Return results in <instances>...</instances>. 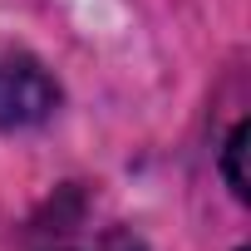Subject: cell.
Instances as JSON below:
<instances>
[{
  "label": "cell",
  "instance_id": "obj_1",
  "mask_svg": "<svg viewBox=\"0 0 251 251\" xmlns=\"http://www.w3.org/2000/svg\"><path fill=\"white\" fill-rule=\"evenodd\" d=\"M59 108V89L54 79L35 64V59H5L0 64V128H35Z\"/></svg>",
  "mask_w": 251,
  "mask_h": 251
},
{
  "label": "cell",
  "instance_id": "obj_2",
  "mask_svg": "<svg viewBox=\"0 0 251 251\" xmlns=\"http://www.w3.org/2000/svg\"><path fill=\"white\" fill-rule=\"evenodd\" d=\"M241 153H246V123H236L226 148H222V173H226V187L236 197H246V173H241Z\"/></svg>",
  "mask_w": 251,
  "mask_h": 251
},
{
  "label": "cell",
  "instance_id": "obj_3",
  "mask_svg": "<svg viewBox=\"0 0 251 251\" xmlns=\"http://www.w3.org/2000/svg\"><path fill=\"white\" fill-rule=\"evenodd\" d=\"M103 251H143V246H138V241H128V236H113Z\"/></svg>",
  "mask_w": 251,
  "mask_h": 251
}]
</instances>
